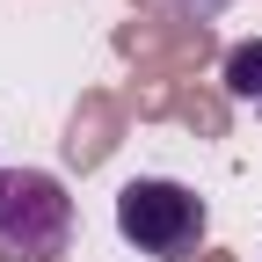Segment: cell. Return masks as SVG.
I'll use <instances>...</instances> for the list:
<instances>
[{"mask_svg": "<svg viewBox=\"0 0 262 262\" xmlns=\"http://www.w3.org/2000/svg\"><path fill=\"white\" fill-rule=\"evenodd\" d=\"M117 233L153 262H189L211 233V204L175 175H131L117 189Z\"/></svg>", "mask_w": 262, "mask_h": 262, "instance_id": "cell-1", "label": "cell"}, {"mask_svg": "<svg viewBox=\"0 0 262 262\" xmlns=\"http://www.w3.org/2000/svg\"><path fill=\"white\" fill-rule=\"evenodd\" d=\"M189 15H219V8H233V0H182Z\"/></svg>", "mask_w": 262, "mask_h": 262, "instance_id": "cell-4", "label": "cell"}, {"mask_svg": "<svg viewBox=\"0 0 262 262\" xmlns=\"http://www.w3.org/2000/svg\"><path fill=\"white\" fill-rule=\"evenodd\" d=\"M73 248V196L44 168H0V262H58Z\"/></svg>", "mask_w": 262, "mask_h": 262, "instance_id": "cell-2", "label": "cell"}, {"mask_svg": "<svg viewBox=\"0 0 262 262\" xmlns=\"http://www.w3.org/2000/svg\"><path fill=\"white\" fill-rule=\"evenodd\" d=\"M219 80H226V95H233V102H248V110L262 117V37H248V44H233V51H226Z\"/></svg>", "mask_w": 262, "mask_h": 262, "instance_id": "cell-3", "label": "cell"}]
</instances>
